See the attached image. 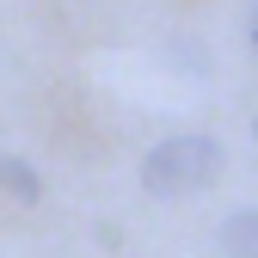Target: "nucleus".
Here are the masks:
<instances>
[{"label": "nucleus", "mask_w": 258, "mask_h": 258, "mask_svg": "<svg viewBox=\"0 0 258 258\" xmlns=\"http://www.w3.org/2000/svg\"><path fill=\"white\" fill-rule=\"evenodd\" d=\"M221 166H228V154L215 136H166L142 160V190L148 197H197L221 178Z\"/></svg>", "instance_id": "1"}, {"label": "nucleus", "mask_w": 258, "mask_h": 258, "mask_svg": "<svg viewBox=\"0 0 258 258\" xmlns=\"http://www.w3.org/2000/svg\"><path fill=\"white\" fill-rule=\"evenodd\" d=\"M252 136H258V123H252Z\"/></svg>", "instance_id": "5"}, {"label": "nucleus", "mask_w": 258, "mask_h": 258, "mask_svg": "<svg viewBox=\"0 0 258 258\" xmlns=\"http://www.w3.org/2000/svg\"><path fill=\"white\" fill-rule=\"evenodd\" d=\"M246 43H252V55H258V7H252V19H246Z\"/></svg>", "instance_id": "4"}, {"label": "nucleus", "mask_w": 258, "mask_h": 258, "mask_svg": "<svg viewBox=\"0 0 258 258\" xmlns=\"http://www.w3.org/2000/svg\"><path fill=\"white\" fill-rule=\"evenodd\" d=\"M0 190H7V197H19V203H37V197H43V178H37V166H31V160L0 154Z\"/></svg>", "instance_id": "2"}, {"label": "nucleus", "mask_w": 258, "mask_h": 258, "mask_svg": "<svg viewBox=\"0 0 258 258\" xmlns=\"http://www.w3.org/2000/svg\"><path fill=\"white\" fill-rule=\"evenodd\" d=\"M221 252L228 258H258V209H234L221 221Z\"/></svg>", "instance_id": "3"}]
</instances>
